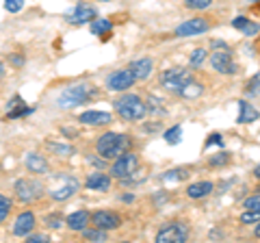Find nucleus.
<instances>
[{
	"label": "nucleus",
	"mask_w": 260,
	"mask_h": 243,
	"mask_svg": "<svg viewBox=\"0 0 260 243\" xmlns=\"http://www.w3.org/2000/svg\"><path fill=\"white\" fill-rule=\"evenodd\" d=\"M113 109H115V113L124 122H139V119H143L145 115H148L145 100L137 94H130V89L124 92L115 102H113Z\"/></svg>",
	"instance_id": "1"
},
{
	"label": "nucleus",
	"mask_w": 260,
	"mask_h": 243,
	"mask_svg": "<svg viewBox=\"0 0 260 243\" xmlns=\"http://www.w3.org/2000/svg\"><path fill=\"white\" fill-rule=\"evenodd\" d=\"M130 150V137L128 135H121V133H113V131H107L98 137L95 141V152L98 157L104 159V161H113L117 159L121 152Z\"/></svg>",
	"instance_id": "2"
},
{
	"label": "nucleus",
	"mask_w": 260,
	"mask_h": 243,
	"mask_svg": "<svg viewBox=\"0 0 260 243\" xmlns=\"http://www.w3.org/2000/svg\"><path fill=\"white\" fill-rule=\"evenodd\" d=\"M98 96H100V92H98L95 85L76 83V85H70V87L63 89L56 104H59L61 109H74V107H78V104H87V102L95 100Z\"/></svg>",
	"instance_id": "3"
},
{
	"label": "nucleus",
	"mask_w": 260,
	"mask_h": 243,
	"mask_svg": "<svg viewBox=\"0 0 260 243\" xmlns=\"http://www.w3.org/2000/svg\"><path fill=\"white\" fill-rule=\"evenodd\" d=\"M137 169H139V155H135L133 150H126V152H121L117 159H113L109 174H111V178H115V180H124V178L133 176Z\"/></svg>",
	"instance_id": "4"
},
{
	"label": "nucleus",
	"mask_w": 260,
	"mask_h": 243,
	"mask_svg": "<svg viewBox=\"0 0 260 243\" xmlns=\"http://www.w3.org/2000/svg\"><path fill=\"white\" fill-rule=\"evenodd\" d=\"M13 193L15 200L22 202V204H30V202H37L44 196V185L35 180V178H20L13 185Z\"/></svg>",
	"instance_id": "5"
},
{
	"label": "nucleus",
	"mask_w": 260,
	"mask_h": 243,
	"mask_svg": "<svg viewBox=\"0 0 260 243\" xmlns=\"http://www.w3.org/2000/svg\"><path fill=\"white\" fill-rule=\"evenodd\" d=\"M186 239H189V224L180 220L167 222L156 232V243H184Z\"/></svg>",
	"instance_id": "6"
},
{
	"label": "nucleus",
	"mask_w": 260,
	"mask_h": 243,
	"mask_svg": "<svg viewBox=\"0 0 260 243\" xmlns=\"http://www.w3.org/2000/svg\"><path fill=\"white\" fill-rule=\"evenodd\" d=\"M210 61V68H213L217 74H223V76H232V74H239V63L232 59V52L230 48L228 50H213V54L208 56Z\"/></svg>",
	"instance_id": "7"
},
{
	"label": "nucleus",
	"mask_w": 260,
	"mask_h": 243,
	"mask_svg": "<svg viewBox=\"0 0 260 243\" xmlns=\"http://www.w3.org/2000/svg\"><path fill=\"white\" fill-rule=\"evenodd\" d=\"M191 68H169L165 70L162 74L158 76V85L162 89H169V92H178V87H180L184 80H189L193 74H191Z\"/></svg>",
	"instance_id": "8"
},
{
	"label": "nucleus",
	"mask_w": 260,
	"mask_h": 243,
	"mask_svg": "<svg viewBox=\"0 0 260 243\" xmlns=\"http://www.w3.org/2000/svg\"><path fill=\"white\" fill-rule=\"evenodd\" d=\"M78 189H80L78 178L61 176V183L52 185V187L48 189V193H50V198L54 202H65V200H70L72 196H74V193H78Z\"/></svg>",
	"instance_id": "9"
},
{
	"label": "nucleus",
	"mask_w": 260,
	"mask_h": 243,
	"mask_svg": "<svg viewBox=\"0 0 260 243\" xmlns=\"http://www.w3.org/2000/svg\"><path fill=\"white\" fill-rule=\"evenodd\" d=\"M210 20L204 18V15H200V18H193V20H186L182 22L180 26H176L174 31V35L176 37H198V35H204L210 31Z\"/></svg>",
	"instance_id": "10"
},
{
	"label": "nucleus",
	"mask_w": 260,
	"mask_h": 243,
	"mask_svg": "<svg viewBox=\"0 0 260 243\" xmlns=\"http://www.w3.org/2000/svg\"><path fill=\"white\" fill-rule=\"evenodd\" d=\"M137 83V78L133 76V72H130L128 68L126 70H117V72H113V74L107 76V89L109 92H117V94H124L128 92L130 87H133Z\"/></svg>",
	"instance_id": "11"
},
{
	"label": "nucleus",
	"mask_w": 260,
	"mask_h": 243,
	"mask_svg": "<svg viewBox=\"0 0 260 243\" xmlns=\"http://www.w3.org/2000/svg\"><path fill=\"white\" fill-rule=\"evenodd\" d=\"M91 226H98L102 230H117L121 226V217L115 210H93L91 213Z\"/></svg>",
	"instance_id": "12"
},
{
	"label": "nucleus",
	"mask_w": 260,
	"mask_h": 243,
	"mask_svg": "<svg viewBox=\"0 0 260 243\" xmlns=\"http://www.w3.org/2000/svg\"><path fill=\"white\" fill-rule=\"evenodd\" d=\"M37 228V217L32 210H22L13 222V234L15 237H28V234Z\"/></svg>",
	"instance_id": "13"
},
{
	"label": "nucleus",
	"mask_w": 260,
	"mask_h": 243,
	"mask_svg": "<svg viewBox=\"0 0 260 243\" xmlns=\"http://www.w3.org/2000/svg\"><path fill=\"white\" fill-rule=\"evenodd\" d=\"M95 18H98L95 7L80 3V5L76 7V9H74V13L68 15V22L72 24V26H83V24H91Z\"/></svg>",
	"instance_id": "14"
},
{
	"label": "nucleus",
	"mask_w": 260,
	"mask_h": 243,
	"mask_svg": "<svg viewBox=\"0 0 260 243\" xmlns=\"http://www.w3.org/2000/svg\"><path fill=\"white\" fill-rule=\"evenodd\" d=\"M24 165L30 174L35 176H46L50 172V163H48V159L44 155H39V152H28L26 157H24Z\"/></svg>",
	"instance_id": "15"
},
{
	"label": "nucleus",
	"mask_w": 260,
	"mask_h": 243,
	"mask_svg": "<svg viewBox=\"0 0 260 243\" xmlns=\"http://www.w3.org/2000/svg\"><path fill=\"white\" fill-rule=\"evenodd\" d=\"M78 122L80 124H85V126L100 128V126H109L113 122V115L107 113V111H85V113H80L78 115Z\"/></svg>",
	"instance_id": "16"
},
{
	"label": "nucleus",
	"mask_w": 260,
	"mask_h": 243,
	"mask_svg": "<svg viewBox=\"0 0 260 243\" xmlns=\"http://www.w3.org/2000/svg\"><path fill=\"white\" fill-rule=\"evenodd\" d=\"M128 70L133 72V76L137 80H148L154 72V61L150 56H141V59H135L128 63Z\"/></svg>",
	"instance_id": "17"
},
{
	"label": "nucleus",
	"mask_w": 260,
	"mask_h": 243,
	"mask_svg": "<svg viewBox=\"0 0 260 243\" xmlns=\"http://www.w3.org/2000/svg\"><path fill=\"white\" fill-rule=\"evenodd\" d=\"M111 185H113V178L111 174H104V172H91L87 176V180H85V189L89 191H109L111 189Z\"/></svg>",
	"instance_id": "18"
},
{
	"label": "nucleus",
	"mask_w": 260,
	"mask_h": 243,
	"mask_svg": "<svg viewBox=\"0 0 260 243\" xmlns=\"http://www.w3.org/2000/svg\"><path fill=\"white\" fill-rule=\"evenodd\" d=\"M89 224H91V213H89V210H85V208L74 210L72 215L65 217V226H68L72 232H83Z\"/></svg>",
	"instance_id": "19"
},
{
	"label": "nucleus",
	"mask_w": 260,
	"mask_h": 243,
	"mask_svg": "<svg viewBox=\"0 0 260 243\" xmlns=\"http://www.w3.org/2000/svg\"><path fill=\"white\" fill-rule=\"evenodd\" d=\"M176 94L180 96V98H184V100H198L200 96H204V85L191 76L189 80H184V83L178 87Z\"/></svg>",
	"instance_id": "20"
},
{
	"label": "nucleus",
	"mask_w": 260,
	"mask_h": 243,
	"mask_svg": "<svg viewBox=\"0 0 260 243\" xmlns=\"http://www.w3.org/2000/svg\"><path fill=\"white\" fill-rule=\"evenodd\" d=\"M213 191H215V183H210V180H200V183H191L189 187H186V196H189L191 200H204V198H208Z\"/></svg>",
	"instance_id": "21"
},
{
	"label": "nucleus",
	"mask_w": 260,
	"mask_h": 243,
	"mask_svg": "<svg viewBox=\"0 0 260 243\" xmlns=\"http://www.w3.org/2000/svg\"><path fill=\"white\" fill-rule=\"evenodd\" d=\"M32 109L26 107V102L22 100V96H13V100L9 102V109H7L5 119H18V117H26L30 115Z\"/></svg>",
	"instance_id": "22"
},
{
	"label": "nucleus",
	"mask_w": 260,
	"mask_h": 243,
	"mask_svg": "<svg viewBox=\"0 0 260 243\" xmlns=\"http://www.w3.org/2000/svg\"><path fill=\"white\" fill-rule=\"evenodd\" d=\"M237 102H239V117H237L239 124H251V122L260 119V111L254 104H249L247 100H237Z\"/></svg>",
	"instance_id": "23"
},
{
	"label": "nucleus",
	"mask_w": 260,
	"mask_h": 243,
	"mask_svg": "<svg viewBox=\"0 0 260 243\" xmlns=\"http://www.w3.org/2000/svg\"><path fill=\"white\" fill-rule=\"evenodd\" d=\"M46 150L54 157H72L76 155L74 145H68V143H56V141H46Z\"/></svg>",
	"instance_id": "24"
},
{
	"label": "nucleus",
	"mask_w": 260,
	"mask_h": 243,
	"mask_svg": "<svg viewBox=\"0 0 260 243\" xmlns=\"http://www.w3.org/2000/svg\"><path fill=\"white\" fill-rule=\"evenodd\" d=\"M91 33L95 37H107L113 33V22L111 20H104V18H95L91 22Z\"/></svg>",
	"instance_id": "25"
},
{
	"label": "nucleus",
	"mask_w": 260,
	"mask_h": 243,
	"mask_svg": "<svg viewBox=\"0 0 260 243\" xmlns=\"http://www.w3.org/2000/svg\"><path fill=\"white\" fill-rule=\"evenodd\" d=\"M189 167H176V169H169V172H165L160 176L162 183H182L189 178Z\"/></svg>",
	"instance_id": "26"
},
{
	"label": "nucleus",
	"mask_w": 260,
	"mask_h": 243,
	"mask_svg": "<svg viewBox=\"0 0 260 243\" xmlns=\"http://www.w3.org/2000/svg\"><path fill=\"white\" fill-rule=\"evenodd\" d=\"M145 107H148V113H152V115H165V100L156 98V96H148L145 98Z\"/></svg>",
	"instance_id": "27"
},
{
	"label": "nucleus",
	"mask_w": 260,
	"mask_h": 243,
	"mask_svg": "<svg viewBox=\"0 0 260 243\" xmlns=\"http://www.w3.org/2000/svg\"><path fill=\"white\" fill-rule=\"evenodd\" d=\"M83 239L85 241H107L109 239V230H102V228H98V226H93V228H85L83 232Z\"/></svg>",
	"instance_id": "28"
},
{
	"label": "nucleus",
	"mask_w": 260,
	"mask_h": 243,
	"mask_svg": "<svg viewBox=\"0 0 260 243\" xmlns=\"http://www.w3.org/2000/svg\"><path fill=\"white\" fill-rule=\"evenodd\" d=\"M206 59H208V50H204V48H195V50L191 52V56H189V68L200 70L202 66H204Z\"/></svg>",
	"instance_id": "29"
},
{
	"label": "nucleus",
	"mask_w": 260,
	"mask_h": 243,
	"mask_svg": "<svg viewBox=\"0 0 260 243\" xmlns=\"http://www.w3.org/2000/svg\"><path fill=\"white\" fill-rule=\"evenodd\" d=\"M44 224H46V228H50V230H61L65 226V217L59 210H56V213H48L44 217Z\"/></svg>",
	"instance_id": "30"
},
{
	"label": "nucleus",
	"mask_w": 260,
	"mask_h": 243,
	"mask_svg": "<svg viewBox=\"0 0 260 243\" xmlns=\"http://www.w3.org/2000/svg\"><path fill=\"white\" fill-rule=\"evenodd\" d=\"M162 137H165V141H167L169 145L180 143V141H182V126L176 124V126H172V128H167V131L162 133Z\"/></svg>",
	"instance_id": "31"
},
{
	"label": "nucleus",
	"mask_w": 260,
	"mask_h": 243,
	"mask_svg": "<svg viewBox=\"0 0 260 243\" xmlns=\"http://www.w3.org/2000/svg\"><path fill=\"white\" fill-rule=\"evenodd\" d=\"M230 161H232L230 152H217V155L208 159V165L210 167H225V165H230Z\"/></svg>",
	"instance_id": "32"
},
{
	"label": "nucleus",
	"mask_w": 260,
	"mask_h": 243,
	"mask_svg": "<svg viewBox=\"0 0 260 243\" xmlns=\"http://www.w3.org/2000/svg\"><path fill=\"white\" fill-rule=\"evenodd\" d=\"M239 222L243 226H256L260 222V210H251V208H245V213L239 217Z\"/></svg>",
	"instance_id": "33"
},
{
	"label": "nucleus",
	"mask_w": 260,
	"mask_h": 243,
	"mask_svg": "<svg viewBox=\"0 0 260 243\" xmlns=\"http://www.w3.org/2000/svg\"><path fill=\"white\" fill-rule=\"evenodd\" d=\"M11 208H13V200L0 193V224H3V222H7V217H9Z\"/></svg>",
	"instance_id": "34"
},
{
	"label": "nucleus",
	"mask_w": 260,
	"mask_h": 243,
	"mask_svg": "<svg viewBox=\"0 0 260 243\" xmlns=\"http://www.w3.org/2000/svg\"><path fill=\"white\" fill-rule=\"evenodd\" d=\"M213 3L215 0H182V5L186 7V9H191V11H204Z\"/></svg>",
	"instance_id": "35"
},
{
	"label": "nucleus",
	"mask_w": 260,
	"mask_h": 243,
	"mask_svg": "<svg viewBox=\"0 0 260 243\" xmlns=\"http://www.w3.org/2000/svg\"><path fill=\"white\" fill-rule=\"evenodd\" d=\"M245 96H260V72H256V74L247 80Z\"/></svg>",
	"instance_id": "36"
},
{
	"label": "nucleus",
	"mask_w": 260,
	"mask_h": 243,
	"mask_svg": "<svg viewBox=\"0 0 260 243\" xmlns=\"http://www.w3.org/2000/svg\"><path fill=\"white\" fill-rule=\"evenodd\" d=\"M243 206L245 208H251V210H260V191L256 193H251V196L243 202Z\"/></svg>",
	"instance_id": "37"
},
{
	"label": "nucleus",
	"mask_w": 260,
	"mask_h": 243,
	"mask_svg": "<svg viewBox=\"0 0 260 243\" xmlns=\"http://www.w3.org/2000/svg\"><path fill=\"white\" fill-rule=\"evenodd\" d=\"M24 7V0H5V9L9 13H20Z\"/></svg>",
	"instance_id": "38"
},
{
	"label": "nucleus",
	"mask_w": 260,
	"mask_h": 243,
	"mask_svg": "<svg viewBox=\"0 0 260 243\" xmlns=\"http://www.w3.org/2000/svg\"><path fill=\"white\" fill-rule=\"evenodd\" d=\"M258 31H260V24H258V22H251V20H249V22H247V26L243 28L241 33L245 35V37H256V35H258Z\"/></svg>",
	"instance_id": "39"
},
{
	"label": "nucleus",
	"mask_w": 260,
	"mask_h": 243,
	"mask_svg": "<svg viewBox=\"0 0 260 243\" xmlns=\"http://www.w3.org/2000/svg\"><path fill=\"white\" fill-rule=\"evenodd\" d=\"M210 145H219V148H221V145H223V137L219 135V133H210L208 139H206V143H204V148L208 150Z\"/></svg>",
	"instance_id": "40"
},
{
	"label": "nucleus",
	"mask_w": 260,
	"mask_h": 243,
	"mask_svg": "<svg viewBox=\"0 0 260 243\" xmlns=\"http://www.w3.org/2000/svg\"><path fill=\"white\" fill-rule=\"evenodd\" d=\"M26 239V243H46V241H50L48 239V234H35V232H30L28 237H24Z\"/></svg>",
	"instance_id": "41"
},
{
	"label": "nucleus",
	"mask_w": 260,
	"mask_h": 243,
	"mask_svg": "<svg viewBox=\"0 0 260 243\" xmlns=\"http://www.w3.org/2000/svg\"><path fill=\"white\" fill-rule=\"evenodd\" d=\"M247 22H249V18H245V15H239V18L232 20V26L237 28V31H243V28L247 26Z\"/></svg>",
	"instance_id": "42"
},
{
	"label": "nucleus",
	"mask_w": 260,
	"mask_h": 243,
	"mask_svg": "<svg viewBox=\"0 0 260 243\" xmlns=\"http://www.w3.org/2000/svg\"><path fill=\"white\" fill-rule=\"evenodd\" d=\"M9 63H11L15 70H20L24 66V56L22 54H9Z\"/></svg>",
	"instance_id": "43"
},
{
	"label": "nucleus",
	"mask_w": 260,
	"mask_h": 243,
	"mask_svg": "<svg viewBox=\"0 0 260 243\" xmlns=\"http://www.w3.org/2000/svg\"><path fill=\"white\" fill-rule=\"evenodd\" d=\"M210 48H213V50H228V46L225 42H221V39H213V42H210Z\"/></svg>",
	"instance_id": "44"
},
{
	"label": "nucleus",
	"mask_w": 260,
	"mask_h": 243,
	"mask_svg": "<svg viewBox=\"0 0 260 243\" xmlns=\"http://www.w3.org/2000/svg\"><path fill=\"white\" fill-rule=\"evenodd\" d=\"M158 128H160V122H154V124H143L145 133H154V131H158Z\"/></svg>",
	"instance_id": "45"
},
{
	"label": "nucleus",
	"mask_w": 260,
	"mask_h": 243,
	"mask_svg": "<svg viewBox=\"0 0 260 243\" xmlns=\"http://www.w3.org/2000/svg\"><path fill=\"white\" fill-rule=\"evenodd\" d=\"M133 200H135L133 193H124V196H121V202H133Z\"/></svg>",
	"instance_id": "46"
},
{
	"label": "nucleus",
	"mask_w": 260,
	"mask_h": 243,
	"mask_svg": "<svg viewBox=\"0 0 260 243\" xmlns=\"http://www.w3.org/2000/svg\"><path fill=\"white\" fill-rule=\"evenodd\" d=\"M254 178H256V180H260V163L254 167Z\"/></svg>",
	"instance_id": "47"
},
{
	"label": "nucleus",
	"mask_w": 260,
	"mask_h": 243,
	"mask_svg": "<svg viewBox=\"0 0 260 243\" xmlns=\"http://www.w3.org/2000/svg\"><path fill=\"white\" fill-rule=\"evenodd\" d=\"M254 234H256V237H258V239H260V222H258V224H256V226H254Z\"/></svg>",
	"instance_id": "48"
},
{
	"label": "nucleus",
	"mask_w": 260,
	"mask_h": 243,
	"mask_svg": "<svg viewBox=\"0 0 260 243\" xmlns=\"http://www.w3.org/2000/svg\"><path fill=\"white\" fill-rule=\"evenodd\" d=\"M0 76H5V63L0 61Z\"/></svg>",
	"instance_id": "49"
},
{
	"label": "nucleus",
	"mask_w": 260,
	"mask_h": 243,
	"mask_svg": "<svg viewBox=\"0 0 260 243\" xmlns=\"http://www.w3.org/2000/svg\"><path fill=\"white\" fill-rule=\"evenodd\" d=\"M247 3H260V0H247Z\"/></svg>",
	"instance_id": "50"
},
{
	"label": "nucleus",
	"mask_w": 260,
	"mask_h": 243,
	"mask_svg": "<svg viewBox=\"0 0 260 243\" xmlns=\"http://www.w3.org/2000/svg\"><path fill=\"white\" fill-rule=\"evenodd\" d=\"M98 3H109V0H98Z\"/></svg>",
	"instance_id": "51"
}]
</instances>
